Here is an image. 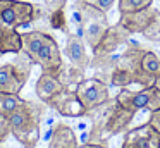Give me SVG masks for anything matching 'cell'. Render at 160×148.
Here are the masks:
<instances>
[{
	"mask_svg": "<svg viewBox=\"0 0 160 148\" xmlns=\"http://www.w3.org/2000/svg\"><path fill=\"white\" fill-rule=\"evenodd\" d=\"M21 38L22 52L31 59L33 64L40 65L42 72L57 76L64 60L55 38L45 31H28V33H22Z\"/></svg>",
	"mask_w": 160,
	"mask_h": 148,
	"instance_id": "3957f363",
	"label": "cell"
},
{
	"mask_svg": "<svg viewBox=\"0 0 160 148\" xmlns=\"http://www.w3.org/2000/svg\"><path fill=\"white\" fill-rule=\"evenodd\" d=\"M117 57L115 54H108V55H93L90 62V67L95 71L93 78L103 81L105 84L110 86L112 81V74L115 71V65H117Z\"/></svg>",
	"mask_w": 160,
	"mask_h": 148,
	"instance_id": "2e32d148",
	"label": "cell"
},
{
	"mask_svg": "<svg viewBox=\"0 0 160 148\" xmlns=\"http://www.w3.org/2000/svg\"><path fill=\"white\" fill-rule=\"evenodd\" d=\"M67 16H66V9H59V10H53V12H48V26L52 29H59L64 31V33H71L69 26H67Z\"/></svg>",
	"mask_w": 160,
	"mask_h": 148,
	"instance_id": "7402d4cb",
	"label": "cell"
},
{
	"mask_svg": "<svg viewBox=\"0 0 160 148\" xmlns=\"http://www.w3.org/2000/svg\"><path fill=\"white\" fill-rule=\"evenodd\" d=\"M0 57H2V52H0Z\"/></svg>",
	"mask_w": 160,
	"mask_h": 148,
	"instance_id": "4dcf8cb0",
	"label": "cell"
},
{
	"mask_svg": "<svg viewBox=\"0 0 160 148\" xmlns=\"http://www.w3.org/2000/svg\"><path fill=\"white\" fill-rule=\"evenodd\" d=\"M76 95L79 98V102L83 103L86 112L93 110L95 107L102 105L110 98L108 84H105L103 81H100L97 78H84L76 86Z\"/></svg>",
	"mask_w": 160,
	"mask_h": 148,
	"instance_id": "9c48e42d",
	"label": "cell"
},
{
	"mask_svg": "<svg viewBox=\"0 0 160 148\" xmlns=\"http://www.w3.org/2000/svg\"><path fill=\"white\" fill-rule=\"evenodd\" d=\"M43 17V10L36 3L21 0H0V21L11 28L29 26Z\"/></svg>",
	"mask_w": 160,
	"mask_h": 148,
	"instance_id": "8992f818",
	"label": "cell"
},
{
	"mask_svg": "<svg viewBox=\"0 0 160 148\" xmlns=\"http://www.w3.org/2000/svg\"><path fill=\"white\" fill-rule=\"evenodd\" d=\"M48 107L55 109L64 117H83L86 114L83 103L79 102V98L76 95V89L71 88H64L59 95L53 96L48 102Z\"/></svg>",
	"mask_w": 160,
	"mask_h": 148,
	"instance_id": "7c38bea8",
	"label": "cell"
},
{
	"mask_svg": "<svg viewBox=\"0 0 160 148\" xmlns=\"http://www.w3.org/2000/svg\"><path fill=\"white\" fill-rule=\"evenodd\" d=\"M22 50V38L16 28H11L0 21V52L4 54H19Z\"/></svg>",
	"mask_w": 160,
	"mask_h": 148,
	"instance_id": "ac0fdd59",
	"label": "cell"
},
{
	"mask_svg": "<svg viewBox=\"0 0 160 148\" xmlns=\"http://www.w3.org/2000/svg\"><path fill=\"white\" fill-rule=\"evenodd\" d=\"M115 98L124 109L132 110V112H138L141 109L153 112V110L160 109V86L153 84L148 86V88H141L138 91L122 88Z\"/></svg>",
	"mask_w": 160,
	"mask_h": 148,
	"instance_id": "ba28073f",
	"label": "cell"
},
{
	"mask_svg": "<svg viewBox=\"0 0 160 148\" xmlns=\"http://www.w3.org/2000/svg\"><path fill=\"white\" fill-rule=\"evenodd\" d=\"M129 40H131V33H129L121 23L112 24V26H108L107 33L103 34L102 41L98 43V47L93 50V55L115 54L121 47H126Z\"/></svg>",
	"mask_w": 160,
	"mask_h": 148,
	"instance_id": "8fae6325",
	"label": "cell"
},
{
	"mask_svg": "<svg viewBox=\"0 0 160 148\" xmlns=\"http://www.w3.org/2000/svg\"><path fill=\"white\" fill-rule=\"evenodd\" d=\"M157 84L160 86V76H158V78H157Z\"/></svg>",
	"mask_w": 160,
	"mask_h": 148,
	"instance_id": "f546056e",
	"label": "cell"
},
{
	"mask_svg": "<svg viewBox=\"0 0 160 148\" xmlns=\"http://www.w3.org/2000/svg\"><path fill=\"white\" fill-rule=\"evenodd\" d=\"M148 124H152V126L160 133V109H158V110H153V112H150Z\"/></svg>",
	"mask_w": 160,
	"mask_h": 148,
	"instance_id": "83f0119b",
	"label": "cell"
},
{
	"mask_svg": "<svg viewBox=\"0 0 160 148\" xmlns=\"http://www.w3.org/2000/svg\"><path fill=\"white\" fill-rule=\"evenodd\" d=\"M47 110V103H36L31 100H22V103L7 117L11 134L24 148H35L40 141V124Z\"/></svg>",
	"mask_w": 160,
	"mask_h": 148,
	"instance_id": "277c9868",
	"label": "cell"
},
{
	"mask_svg": "<svg viewBox=\"0 0 160 148\" xmlns=\"http://www.w3.org/2000/svg\"><path fill=\"white\" fill-rule=\"evenodd\" d=\"M18 57L12 62L0 65V93H14L19 95L28 83L33 69V62L24 52L16 54Z\"/></svg>",
	"mask_w": 160,
	"mask_h": 148,
	"instance_id": "5b68a950",
	"label": "cell"
},
{
	"mask_svg": "<svg viewBox=\"0 0 160 148\" xmlns=\"http://www.w3.org/2000/svg\"><path fill=\"white\" fill-rule=\"evenodd\" d=\"M84 3H90V5L97 7V9L103 10V12H108V10L114 7L115 0H83Z\"/></svg>",
	"mask_w": 160,
	"mask_h": 148,
	"instance_id": "d4e9b609",
	"label": "cell"
},
{
	"mask_svg": "<svg viewBox=\"0 0 160 148\" xmlns=\"http://www.w3.org/2000/svg\"><path fill=\"white\" fill-rule=\"evenodd\" d=\"M66 57L69 59V62L72 65H76L81 71H86L90 67V55L86 52V41L81 36H78L76 33H67V40H66Z\"/></svg>",
	"mask_w": 160,
	"mask_h": 148,
	"instance_id": "4fadbf2b",
	"label": "cell"
},
{
	"mask_svg": "<svg viewBox=\"0 0 160 148\" xmlns=\"http://www.w3.org/2000/svg\"><path fill=\"white\" fill-rule=\"evenodd\" d=\"M158 148H160V145H158Z\"/></svg>",
	"mask_w": 160,
	"mask_h": 148,
	"instance_id": "1f68e13d",
	"label": "cell"
},
{
	"mask_svg": "<svg viewBox=\"0 0 160 148\" xmlns=\"http://www.w3.org/2000/svg\"><path fill=\"white\" fill-rule=\"evenodd\" d=\"M76 148H108V143H83Z\"/></svg>",
	"mask_w": 160,
	"mask_h": 148,
	"instance_id": "f1b7e54d",
	"label": "cell"
},
{
	"mask_svg": "<svg viewBox=\"0 0 160 148\" xmlns=\"http://www.w3.org/2000/svg\"><path fill=\"white\" fill-rule=\"evenodd\" d=\"M152 2L153 0H117V9L119 14H129L146 9V7L152 5Z\"/></svg>",
	"mask_w": 160,
	"mask_h": 148,
	"instance_id": "603a6c76",
	"label": "cell"
},
{
	"mask_svg": "<svg viewBox=\"0 0 160 148\" xmlns=\"http://www.w3.org/2000/svg\"><path fill=\"white\" fill-rule=\"evenodd\" d=\"M158 12V9H153L152 5L146 9L136 10V12H129V14H121L119 23L126 28L131 34H143V31L148 28V24L153 21L155 14Z\"/></svg>",
	"mask_w": 160,
	"mask_h": 148,
	"instance_id": "5bb4252c",
	"label": "cell"
},
{
	"mask_svg": "<svg viewBox=\"0 0 160 148\" xmlns=\"http://www.w3.org/2000/svg\"><path fill=\"white\" fill-rule=\"evenodd\" d=\"M57 78H59V81L64 84V88H72L74 86V89H76V86L84 79V71L78 69L76 65H72L71 62L69 64L64 62L60 71L57 72Z\"/></svg>",
	"mask_w": 160,
	"mask_h": 148,
	"instance_id": "d6986e66",
	"label": "cell"
},
{
	"mask_svg": "<svg viewBox=\"0 0 160 148\" xmlns=\"http://www.w3.org/2000/svg\"><path fill=\"white\" fill-rule=\"evenodd\" d=\"M11 134V126H9V119L7 115L0 114V143L5 140V138Z\"/></svg>",
	"mask_w": 160,
	"mask_h": 148,
	"instance_id": "484cf974",
	"label": "cell"
},
{
	"mask_svg": "<svg viewBox=\"0 0 160 148\" xmlns=\"http://www.w3.org/2000/svg\"><path fill=\"white\" fill-rule=\"evenodd\" d=\"M134 115L136 112L124 109L117 98H108L105 103L84 114L91 124L86 134V143H108L110 138L129 129Z\"/></svg>",
	"mask_w": 160,
	"mask_h": 148,
	"instance_id": "6da1fadb",
	"label": "cell"
},
{
	"mask_svg": "<svg viewBox=\"0 0 160 148\" xmlns=\"http://www.w3.org/2000/svg\"><path fill=\"white\" fill-rule=\"evenodd\" d=\"M78 145L79 143H78L76 133L72 131V127L64 122L55 124L52 134H50L48 148H76Z\"/></svg>",
	"mask_w": 160,
	"mask_h": 148,
	"instance_id": "e0dca14e",
	"label": "cell"
},
{
	"mask_svg": "<svg viewBox=\"0 0 160 148\" xmlns=\"http://www.w3.org/2000/svg\"><path fill=\"white\" fill-rule=\"evenodd\" d=\"M143 36L148 41H155V43L160 41V10L155 14V17H153V21L148 24V28L143 31Z\"/></svg>",
	"mask_w": 160,
	"mask_h": 148,
	"instance_id": "cb8c5ba5",
	"label": "cell"
},
{
	"mask_svg": "<svg viewBox=\"0 0 160 148\" xmlns=\"http://www.w3.org/2000/svg\"><path fill=\"white\" fill-rule=\"evenodd\" d=\"M22 103V98L14 93H0V114L4 115H11L16 109Z\"/></svg>",
	"mask_w": 160,
	"mask_h": 148,
	"instance_id": "44dd1931",
	"label": "cell"
},
{
	"mask_svg": "<svg viewBox=\"0 0 160 148\" xmlns=\"http://www.w3.org/2000/svg\"><path fill=\"white\" fill-rule=\"evenodd\" d=\"M43 3H45V9L48 12H53V10L59 9H66L67 0H43Z\"/></svg>",
	"mask_w": 160,
	"mask_h": 148,
	"instance_id": "4316f807",
	"label": "cell"
},
{
	"mask_svg": "<svg viewBox=\"0 0 160 148\" xmlns=\"http://www.w3.org/2000/svg\"><path fill=\"white\" fill-rule=\"evenodd\" d=\"M141 67L146 74H150L152 78H158L160 76V57L152 50H146V54L141 59Z\"/></svg>",
	"mask_w": 160,
	"mask_h": 148,
	"instance_id": "ffe728a7",
	"label": "cell"
},
{
	"mask_svg": "<svg viewBox=\"0 0 160 148\" xmlns=\"http://www.w3.org/2000/svg\"><path fill=\"white\" fill-rule=\"evenodd\" d=\"M146 54V48H143L136 41H128L124 52L117 57V65L112 74L110 86L117 88H128L131 84H139L141 88L157 84V79L146 74L141 67V59Z\"/></svg>",
	"mask_w": 160,
	"mask_h": 148,
	"instance_id": "7a4b0ae2",
	"label": "cell"
},
{
	"mask_svg": "<svg viewBox=\"0 0 160 148\" xmlns=\"http://www.w3.org/2000/svg\"><path fill=\"white\" fill-rule=\"evenodd\" d=\"M81 2V12H83V38L86 41V45L90 47V50L93 52L98 47V43L102 41L103 34L108 29V19L107 12L97 9V7L90 5V3Z\"/></svg>",
	"mask_w": 160,
	"mask_h": 148,
	"instance_id": "52a82bcc",
	"label": "cell"
},
{
	"mask_svg": "<svg viewBox=\"0 0 160 148\" xmlns=\"http://www.w3.org/2000/svg\"><path fill=\"white\" fill-rule=\"evenodd\" d=\"M64 89V84L59 81V78L53 74H48V72H42L40 78L36 79V84H35V91L36 96L40 98V102L47 103L53 98L55 95H59L60 91Z\"/></svg>",
	"mask_w": 160,
	"mask_h": 148,
	"instance_id": "9a60e30c",
	"label": "cell"
},
{
	"mask_svg": "<svg viewBox=\"0 0 160 148\" xmlns=\"http://www.w3.org/2000/svg\"><path fill=\"white\" fill-rule=\"evenodd\" d=\"M158 145L160 133L148 122L134 129H128L122 141V148H158Z\"/></svg>",
	"mask_w": 160,
	"mask_h": 148,
	"instance_id": "30bf717a",
	"label": "cell"
}]
</instances>
